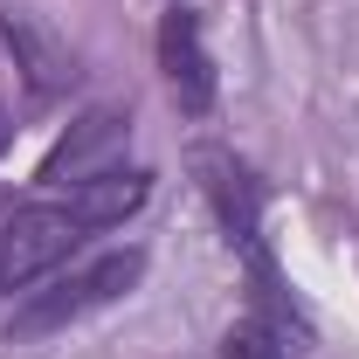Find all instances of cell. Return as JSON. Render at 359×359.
Instances as JSON below:
<instances>
[{
  "instance_id": "cell-1",
  "label": "cell",
  "mask_w": 359,
  "mask_h": 359,
  "mask_svg": "<svg viewBox=\"0 0 359 359\" xmlns=\"http://www.w3.org/2000/svg\"><path fill=\"white\" fill-rule=\"evenodd\" d=\"M138 276H145V249H111V256H90L83 269H69V276H55L48 290H35L21 311L7 318V332H14V339L62 332V325H76V318L104 311V304H118Z\"/></svg>"
},
{
  "instance_id": "cell-2",
  "label": "cell",
  "mask_w": 359,
  "mask_h": 359,
  "mask_svg": "<svg viewBox=\"0 0 359 359\" xmlns=\"http://www.w3.org/2000/svg\"><path fill=\"white\" fill-rule=\"evenodd\" d=\"M90 228L76 222L69 201H35V208H14L0 222V290H28L83 249Z\"/></svg>"
},
{
  "instance_id": "cell-3",
  "label": "cell",
  "mask_w": 359,
  "mask_h": 359,
  "mask_svg": "<svg viewBox=\"0 0 359 359\" xmlns=\"http://www.w3.org/2000/svg\"><path fill=\"white\" fill-rule=\"evenodd\" d=\"M125 138H132V111H118V104L83 111L69 125V138L42 159V187H83V180L111 173V159L125 152Z\"/></svg>"
},
{
  "instance_id": "cell-4",
  "label": "cell",
  "mask_w": 359,
  "mask_h": 359,
  "mask_svg": "<svg viewBox=\"0 0 359 359\" xmlns=\"http://www.w3.org/2000/svg\"><path fill=\"white\" fill-rule=\"evenodd\" d=\"M0 42L14 48V69L28 76L35 97H62V90L76 83V55H69V42L48 28L42 14H28V7H0Z\"/></svg>"
},
{
  "instance_id": "cell-5",
  "label": "cell",
  "mask_w": 359,
  "mask_h": 359,
  "mask_svg": "<svg viewBox=\"0 0 359 359\" xmlns=\"http://www.w3.org/2000/svg\"><path fill=\"white\" fill-rule=\"evenodd\" d=\"M159 69H166V90H173L180 111H208L215 104V62H208V42H201V14L173 7L159 21Z\"/></svg>"
},
{
  "instance_id": "cell-6",
  "label": "cell",
  "mask_w": 359,
  "mask_h": 359,
  "mask_svg": "<svg viewBox=\"0 0 359 359\" xmlns=\"http://www.w3.org/2000/svg\"><path fill=\"white\" fill-rule=\"evenodd\" d=\"M201 173H208V194H215V208H222L228 242H235L242 256H263V194H256L249 166L228 159V152H201Z\"/></svg>"
},
{
  "instance_id": "cell-7",
  "label": "cell",
  "mask_w": 359,
  "mask_h": 359,
  "mask_svg": "<svg viewBox=\"0 0 359 359\" xmlns=\"http://www.w3.org/2000/svg\"><path fill=\"white\" fill-rule=\"evenodd\" d=\"M145 194H152V173H145V166H111V173L69 187V208H76L83 228H118L125 215L145 208Z\"/></svg>"
},
{
  "instance_id": "cell-8",
  "label": "cell",
  "mask_w": 359,
  "mask_h": 359,
  "mask_svg": "<svg viewBox=\"0 0 359 359\" xmlns=\"http://www.w3.org/2000/svg\"><path fill=\"white\" fill-rule=\"evenodd\" d=\"M304 346L283 332V325H269L263 311H249L242 325H228V359H297Z\"/></svg>"
},
{
  "instance_id": "cell-9",
  "label": "cell",
  "mask_w": 359,
  "mask_h": 359,
  "mask_svg": "<svg viewBox=\"0 0 359 359\" xmlns=\"http://www.w3.org/2000/svg\"><path fill=\"white\" fill-rule=\"evenodd\" d=\"M7 138H14V125H7V104H0V152H7Z\"/></svg>"
}]
</instances>
